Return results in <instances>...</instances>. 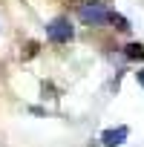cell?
Instances as JSON below:
<instances>
[{"label": "cell", "instance_id": "1", "mask_svg": "<svg viewBox=\"0 0 144 147\" xmlns=\"http://www.w3.org/2000/svg\"><path fill=\"white\" fill-rule=\"evenodd\" d=\"M46 35H49V40H55V43H66V40H72L75 29H72V23H69L66 18H55V20L46 26Z\"/></svg>", "mask_w": 144, "mask_h": 147}, {"label": "cell", "instance_id": "2", "mask_svg": "<svg viewBox=\"0 0 144 147\" xmlns=\"http://www.w3.org/2000/svg\"><path fill=\"white\" fill-rule=\"evenodd\" d=\"M78 18L84 20V23H92V26H101V23H107V18H110V12L101 6V3H92V6H84L81 12H78Z\"/></svg>", "mask_w": 144, "mask_h": 147}, {"label": "cell", "instance_id": "3", "mask_svg": "<svg viewBox=\"0 0 144 147\" xmlns=\"http://www.w3.org/2000/svg\"><path fill=\"white\" fill-rule=\"evenodd\" d=\"M127 127H115V130H104L101 133V144L104 147H118V144H124L127 141Z\"/></svg>", "mask_w": 144, "mask_h": 147}, {"label": "cell", "instance_id": "4", "mask_svg": "<svg viewBox=\"0 0 144 147\" xmlns=\"http://www.w3.org/2000/svg\"><path fill=\"white\" fill-rule=\"evenodd\" d=\"M124 55H127L130 61H141V58H144V46H141V43H130Z\"/></svg>", "mask_w": 144, "mask_h": 147}, {"label": "cell", "instance_id": "5", "mask_svg": "<svg viewBox=\"0 0 144 147\" xmlns=\"http://www.w3.org/2000/svg\"><path fill=\"white\" fill-rule=\"evenodd\" d=\"M110 23H115V29H121V32H127L130 29V23H127V18H121V15H115V12H110V18H107Z\"/></svg>", "mask_w": 144, "mask_h": 147}, {"label": "cell", "instance_id": "6", "mask_svg": "<svg viewBox=\"0 0 144 147\" xmlns=\"http://www.w3.org/2000/svg\"><path fill=\"white\" fill-rule=\"evenodd\" d=\"M38 49H40V46H38L35 40H29V43H26V49H23V61H29V58H35V55H38Z\"/></svg>", "mask_w": 144, "mask_h": 147}, {"label": "cell", "instance_id": "7", "mask_svg": "<svg viewBox=\"0 0 144 147\" xmlns=\"http://www.w3.org/2000/svg\"><path fill=\"white\" fill-rule=\"evenodd\" d=\"M138 84H141V87H144V69H141V72H138Z\"/></svg>", "mask_w": 144, "mask_h": 147}]
</instances>
